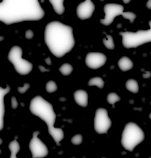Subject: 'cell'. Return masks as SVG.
Masks as SVG:
<instances>
[{"instance_id": "cell-13", "label": "cell", "mask_w": 151, "mask_h": 158, "mask_svg": "<svg viewBox=\"0 0 151 158\" xmlns=\"http://www.w3.org/2000/svg\"><path fill=\"white\" fill-rule=\"evenodd\" d=\"M1 131L3 129L4 127V115L5 112V108H4V98L6 94H8L10 90V86H7L6 88L3 89L1 88Z\"/></svg>"}, {"instance_id": "cell-12", "label": "cell", "mask_w": 151, "mask_h": 158, "mask_svg": "<svg viewBox=\"0 0 151 158\" xmlns=\"http://www.w3.org/2000/svg\"><path fill=\"white\" fill-rule=\"evenodd\" d=\"M74 98L78 105L85 107L88 105V95L87 92L82 89H79L74 93Z\"/></svg>"}, {"instance_id": "cell-1", "label": "cell", "mask_w": 151, "mask_h": 158, "mask_svg": "<svg viewBox=\"0 0 151 158\" xmlns=\"http://www.w3.org/2000/svg\"><path fill=\"white\" fill-rule=\"evenodd\" d=\"M45 12L38 0H4L0 5V20L6 25L39 21Z\"/></svg>"}, {"instance_id": "cell-3", "label": "cell", "mask_w": 151, "mask_h": 158, "mask_svg": "<svg viewBox=\"0 0 151 158\" xmlns=\"http://www.w3.org/2000/svg\"><path fill=\"white\" fill-rule=\"evenodd\" d=\"M30 110L34 115L45 121L48 126L49 134L52 136L56 144L60 145L59 143L64 137V133L62 129L54 127L56 115L52 104L44 99L41 96L38 95L31 100Z\"/></svg>"}, {"instance_id": "cell-2", "label": "cell", "mask_w": 151, "mask_h": 158, "mask_svg": "<svg viewBox=\"0 0 151 158\" xmlns=\"http://www.w3.org/2000/svg\"><path fill=\"white\" fill-rule=\"evenodd\" d=\"M44 36L48 49L58 58L69 53L75 45L72 27L59 21L49 23L45 27Z\"/></svg>"}, {"instance_id": "cell-17", "label": "cell", "mask_w": 151, "mask_h": 158, "mask_svg": "<svg viewBox=\"0 0 151 158\" xmlns=\"http://www.w3.org/2000/svg\"><path fill=\"white\" fill-rule=\"evenodd\" d=\"M9 148L11 152L10 158H17L16 154L20 150V145L16 139H15L9 144Z\"/></svg>"}, {"instance_id": "cell-20", "label": "cell", "mask_w": 151, "mask_h": 158, "mask_svg": "<svg viewBox=\"0 0 151 158\" xmlns=\"http://www.w3.org/2000/svg\"><path fill=\"white\" fill-rule=\"evenodd\" d=\"M103 42L105 47L109 50H113L115 47L113 38L111 35H107V38L103 39Z\"/></svg>"}, {"instance_id": "cell-18", "label": "cell", "mask_w": 151, "mask_h": 158, "mask_svg": "<svg viewBox=\"0 0 151 158\" xmlns=\"http://www.w3.org/2000/svg\"><path fill=\"white\" fill-rule=\"evenodd\" d=\"M104 81L101 77H96L90 79L88 81V86H96L100 89H102L104 86Z\"/></svg>"}, {"instance_id": "cell-19", "label": "cell", "mask_w": 151, "mask_h": 158, "mask_svg": "<svg viewBox=\"0 0 151 158\" xmlns=\"http://www.w3.org/2000/svg\"><path fill=\"white\" fill-rule=\"evenodd\" d=\"M59 70L62 75L69 76L72 73L73 68L69 64H64L59 68Z\"/></svg>"}, {"instance_id": "cell-28", "label": "cell", "mask_w": 151, "mask_h": 158, "mask_svg": "<svg viewBox=\"0 0 151 158\" xmlns=\"http://www.w3.org/2000/svg\"><path fill=\"white\" fill-rule=\"evenodd\" d=\"M151 76V73L149 71H146L145 74H143V78L145 79H148V78H149Z\"/></svg>"}, {"instance_id": "cell-7", "label": "cell", "mask_w": 151, "mask_h": 158, "mask_svg": "<svg viewBox=\"0 0 151 158\" xmlns=\"http://www.w3.org/2000/svg\"><path fill=\"white\" fill-rule=\"evenodd\" d=\"M112 124L107 109L99 108L96 110L94 120V127L96 132L99 134L106 133Z\"/></svg>"}, {"instance_id": "cell-27", "label": "cell", "mask_w": 151, "mask_h": 158, "mask_svg": "<svg viewBox=\"0 0 151 158\" xmlns=\"http://www.w3.org/2000/svg\"><path fill=\"white\" fill-rule=\"evenodd\" d=\"M18 106V103L16 100V98L15 97H13L12 98V108L15 109L17 108Z\"/></svg>"}, {"instance_id": "cell-16", "label": "cell", "mask_w": 151, "mask_h": 158, "mask_svg": "<svg viewBox=\"0 0 151 158\" xmlns=\"http://www.w3.org/2000/svg\"><path fill=\"white\" fill-rule=\"evenodd\" d=\"M126 89L134 94H136L139 91V87L138 82L134 79H129L126 83Z\"/></svg>"}, {"instance_id": "cell-11", "label": "cell", "mask_w": 151, "mask_h": 158, "mask_svg": "<svg viewBox=\"0 0 151 158\" xmlns=\"http://www.w3.org/2000/svg\"><path fill=\"white\" fill-rule=\"evenodd\" d=\"M94 10V3L91 0H86L78 5L76 10L77 16L82 20L87 19L91 17Z\"/></svg>"}, {"instance_id": "cell-21", "label": "cell", "mask_w": 151, "mask_h": 158, "mask_svg": "<svg viewBox=\"0 0 151 158\" xmlns=\"http://www.w3.org/2000/svg\"><path fill=\"white\" fill-rule=\"evenodd\" d=\"M120 100V97L116 93L111 92L108 95L107 101L112 105H114L116 102H118Z\"/></svg>"}, {"instance_id": "cell-4", "label": "cell", "mask_w": 151, "mask_h": 158, "mask_svg": "<svg viewBox=\"0 0 151 158\" xmlns=\"http://www.w3.org/2000/svg\"><path fill=\"white\" fill-rule=\"evenodd\" d=\"M144 139L145 133L142 129L136 123H129L124 127L121 143L126 150L132 152Z\"/></svg>"}, {"instance_id": "cell-6", "label": "cell", "mask_w": 151, "mask_h": 158, "mask_svg": "<svg viewBox=\"0 0 151 158\" xmlns=\"http://www.w3.org/2000/svg\"><path fill=\"white\" fill-rule=\"evenodd\" d=\"M23 50L19 46H14L8 54L9 60L14 65L16 71L23 76L27 75L33 69V64L22 58Z\"/></svg>"}, {"instance_id": "cell-32", "label": "cell", "mask_w": 151, "mask_h": 158, "mask_svg": "<svg viewBox=\"0 0 151 158\" xmlns=\"http://www.w3.org/2000/svg\"><path fill=\"white\" fill-rule=\"evenodd\" d=\"M124 2H125V3H128V2H130V1H124Z\"/></svg>"}, {"instance_id": "cell-24", "label": "cell", "mask_w": 151, "mask_h": 158, "mask_svg": "<svg viewBox=\"0 0 151 158\" xmlns=\"http://www.w3.org/2000/svg\"><path fill=\"white\" fill-rule=\"evenodd\" d=\"M83 137L81 134H77L71 139V143L74 145H79L82 143Z\"/></svg>"}, {"instance_id": "cell-35", "label": "cell", "mask_w": 151, "mask_h": 158, "mask_svg": "<svg viewBox=\"0 0 151 158\" xmlns=\"http://www.w3.org/2000/svg\"></svg>"}, {"instance_id": "cell-15", "label": "cell", "mask_w": 151, "mask_h": 158, "mask_svg": "<svg viewBox=\"0 0 151 158\" xmlns=\"http://www.w3.org/2000/svg\"><path fill=\"white\" fill-rule=\"evenodd\" d=\"M50 2L52 4L56 13L60 15L64 13L65 11V7L64 6L63 0H50Z\"/></svg>"}, {"instance_id": "cell-30", "label": "cell", "mask_w": 151, "mask_h": 158, "mask_svg": "<svg viewBox=\"0 0 151 158\" xmlns=\"http://www.w3.org/2000/svg\"><path fill=\"white\" fill-rule=\"evenodd\" d=\"M45 62H46V64H47V65H52V62H51V59H50V58L48 57H47V59H45Z\"/></svg>"}, {"instance_id": "cell-26", "label": "cell", "mask_w": 151, "mask_h": 158, "mask_svg": "<svg viewBox=\"0 0 151 158\" xmlns=\"http://www.w3.org/2000/svg\"><path fill=\"white\" fill-rule=\"evenodd\" d=\"M25 36H26V39H27V40H31V39H32L33 37V36H34V34H33V31L31 30H28L26 31V32Z\"/></svg>"}, {"instance_id": "cell-29", "label": "cell", "mask_w": 151, "mask_h": 158, "mask_svg": "<svg viewBox=\"0 0 151 158\" xmlns=\"http://www.w3.org/2000/svg\"><path fill=\"white\" fill-rule=\"evenodd\" d=\"M38 68H39V69H40V71H41L42 73H43V72H46V71H47V72L50 71V69H45V68L44 66H42V65H40Z\"/></svg>"}, {"instance_id": "cell-14", "label": "cell", "mask_w": 151, "mask_h": 158, "mask_svg": "<svg viewBox=\"0 0 151 158\" xmlns=\"http://www.w3.org/2000/svg\"><path fill=\"white\" fill-rule=\"evenodd\" d=\"M118 66L122 71H127L131 69L133 66L132 61L128 57H122L118 62Z\"/></svg>"}, {"instance_id": "cell-34", "label": "cell", "mask_w": 151, "mask_h": 158, "mask_svg": "<svg viewBox=\"0 0 151 158\" xmlns=\"http://www.w3.org/2000/svg\"></svg>"}, {"instance_id": "cell-10", "label": "cell", "mask_w": 151, "mask_h": 158, "mask_svg": "<svg viewBox=\"0 0 151 158\" xmlns=\"http://www.w3.org/2000/svg\"><path fill=\"white\" fill-rule=\"evenodd\" d=\"M107 58L105 54L101 53H90L87 54L85 58L86 66L91 69H96L103 66Z\"/></svg>"}, {"instance_id": "cell-31", "label": "cell", "mask_w": 151, "mask_h": 158, "mask_svg": "<svg viewBox=\"0 0 151 158\" xmlns=\"http://www.w3.org/2000/svg\"><path fill=\"white\" fill-rule=\"evenodd\" d=\"M146 7L149 9H151V0H149L146 3Z\"/></svg>"}, {"instance_id": "cell-8", "label": "cell", "mask_w": 151, "mask_h": 158, "mask_svg": "<svg viewBox=\"0 0 151 158\" xmlns=\"http://www.w3.org/2000/svg\"><path fill=\"white\" fill-rule=\"evenodd\" d=\"M40 133L39 131L33 132V138L30 140L29 148L32 154V158H42L47 156L48 154V150L41 140L38 138Z\"/></svg>"}, {"instance_id": "cell-22", "label": "cell", "mask_w": 151, "mask_h": 158, "mask_svg": "<svg viewBox=\"0 0 151 158\" xmlns=\"http://www.w3.org/2000/svg\"><path fill=\"white\" fill-rule=\"evenodd\" d=\"M57 89L56 83L54 81L50 80L46 84V91L48 93H53L55 92Z\"/></svg>"}, {"instance_id": "cell-23", "label": "cell", "mask_w": 151, "mask_h": 158, "mask_svg": "<svg viewBox=\"0 0 151 158\" xmlns=\"http://www.w3.org/2000/svg\"><path fill=\"white\" fill-rule=\"evenodd\" d=\"M122 16L124 18L129 19L131 23H132L135 19L136 18V15L133 12H124L122 14Z\"/></svg>"}, {"instance_id": "cell-9", "label": "cell", "mask_w": 151, "mask_h": 158, "mask_svg": "<svg viewBox=\"0 0 151 158\" xmlns=\"http://www.w3.org/2000/svg\"><path fill=\"white\" fill-rule=\"evenodd\" d=\"M104 12L105 17L104 19L100 20L102 24L108 26L114 21V18L119 15H122L124 7L120 4H107L104 6Z\"/></svg>"}, {"instance_id": "cell-25", "label": "cell", "mask_w": 151, "mask_h": 158, "mask_svg": "<svg viewBox=\"0 0 151 158\" xmlns=\"http://www.w3.org/2000/svg\"><path fill=\"white\" fill-rule=\"evenodd\" d=\"M30 85L28 83H25L23 86L18 87V91L21 94H24L27 91L28 89L30 88Z\"/></svg>"}, {"instance_id": "cell-33", "label": "cell", "mask_w": 151, "mask_h": 158, "mask_svg": "<svg viewBox=\"0 0 151 158\" xmlns=\"http://www.w3.org/2000/svg\"><path fill=\"white\" fill-rule=\"evenodd\" d=\"M149 118L151 119V113L150 114V115H149Z\"/></svg>"}, {"instance_id": "cell-5", "label": "cell", "mask_w": 151, "mask_h": 158, "mask_svg": "<svg viewBox=\"0 0 151 158\" xmlns=\"http://www.w3.org/2000/svg\"><path fill=\"white\" fill-rule=\"evenodd\" d=\"M151 28L148 30H138L137 32H120L123 38L122 44L125 48L129 49L138 47L151 42V21L149 22Z\"/></svg>"}]
</instances>
